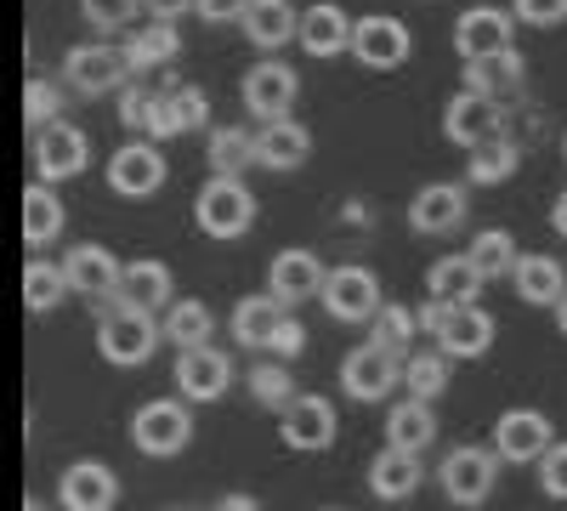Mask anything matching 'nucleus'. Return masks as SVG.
I'll use <instances>...</instances> for the list:
<instances>
[{"instance_id":"13","label":"nucleus","mask_w":567,"mask_h":511,"mask_svg":"<svg viewBox=\"0 0 567 511\" xmlns=\"http://www.w3.org/2000/svg\"><path fill=\"white\" fill-rule=\"evenodd\" d=\"M550 443H556V427L545 409H505L494 421V449L505 467H539Z\"/></svg>"},{"instance_id":"5","label":"nucleus","mask_w":567,"mask_h":511,"mask_svg":"<svg viewBox=\"0 0 567 511\" xmlns=\"http://www.w3.org/2000/svg\"><path fill=\"white\" fill-rule=\"evenodd\" d=\"M131 443L136 454H148V460H171L182 454L187 443H194V409H187V398H148V403H136L131 415Z\"/></svg>"},{"instance_id":"42","label":"nucleus","mask_w":567,"mask_h":511,"mask_svg":"<svg viewBox=\"0 0 567 511\" xmlns=\"http://www.w3.org/2000/svg\"><path fill=\"white\" fill-rule=\"evenodd\" d=\"M250 398L267 403L272 415L296 398V376H290V358H272V364H256L250 369Z\"/></svg>"},{"instance_id":"18","label":"nucleus","mask_w":567,"mask_h":511,"mask_svg":"<svg viewBox=\"0 0 567 511\" xmlns=\"http://www.w3.org/2000/svg\"><path fill=\"white\" fill-rule=\"evenodd\" d=\"M239 98H245V109H250V120H284L296 109V98H301V80H296V69L290 63H256L250 74H245V85H239Z\"/></svg>"},{"instance_id":"11","label":"nucleus","mask_w":567,"mask_h":511,"mask_svg":"<svg viewBox=\"0 0 567 511\" xmlns=\"http://www.w3.org/2000/svg\"><path fill=\"white\" fill-rule=\"evenodd\" d=\"M165 176H171V165H165V154H159L154 136H131V143L114 149V160H109V188H114L120 200H148V194H159Z\"/></svg>"},{"instance_id":"43","label":"nucleus","mask_w":567,"mask_h":511,"mask_svg":"<svg viewBox=\"0 0 567 511\" xmlns=\"http://www.w3.org/2000/svg\"><path fill=\"white\" fill-rule=\"evenodd\" d=\"M63 120V80H29L23 85V125L45 131Z\"/></svg>"},{"instance_id":"47","label":"nucleus","mask_w":567,"mask_h":511,"mask_svg":"<svg viewBox=\"0 0 567 511\" xmlns=\"http://www.w3.org/2000/svg\"><path fill=\"white\" fill-rule=\"evenodd\" d=\"M511 12L528 29H556V23H567V0H511Z\"/></svg>"},{"instance_id":"54","label":"nucleus","mask_w":567,"mask_h":511,"mask_svg":"<svg viewBox=\"0 0 567 511\" xmlns=\"http://www.w3.org/2000/svg\"><path fill=\"white\" fill-rule=\"evenodd\" d=\"M550 227H556V239H567V188H561L556 205H550Z\"/></svg>"},{"instance_id":"26","label":"nucleus","mask_w":567,"mask_h":511,"mask_svg":"<svg viewBox=\"0 0 567 511\" xmlns=\"http://www.w3.org/2000/svg\"><path fill=\"white\" fill-rule=\"evenodd\" d=\"M114 302H125V307H142V313H165V307L176 302L171 267H165V262H154V256H142V262H125Z\"/></svg>"},{"instance_id":"8","label":"nucleus","mask_w":567,"mask_h":511,"mask_svg":"<svg viewBox=\"0 0 567 511\" xmlns=\"http://www.w3.org/2000/svg\"><path fill=\"white\" fill-rule=\"evenodd\" d=\"M323 313L336 318V324H369L374 313H381V278H374V267L363 262H341V267H329L323 278Z\"/></svg>"},{"instance_id":"44","label":"nucleus","mask_w":567,"mask_h":511,"mask_svg":"<svg viewBox=\"0 0 567 511\" xmlns=\"http://www.w3.org/2000/svg\"><path fill=\"white\" fill-rule=\"evenodd\" d=\"M187 125H182V109H176V98H171V85L165 91H154V103H148V125H142V136H154V143H171V136H182Z\"/></svg>"},{"instance_id":"36","label":"nucleus","mask_w":567,"mask_h":511,"mask_svg":"<svg viewBox=\"0 0 567 511\" xmlns=\"http://www.w3.org/2000/svg\"><path fill=\"white\" fill-rule=\"evenodd\" d=\"M449 364H454V358H449L443 347L409 352V358H403V392H409V398H425V403H437V398L449 392V381H454Z\"/></svg>"},{"instance_id":"39","label":"nucleus","mask_w":567,"mask_h":511,"mask_svg":"<svg viewBox=\"0 0 567 511\" xmlns=\"http://www.w3.org/2000/svg\"><path fill=\"white\" fill-rule=\"evenodd\" d=\"M69 290H74V285H69V273H63L58 262L34 256V262L23 267V307H29V313H52Z\"/></svg>"},{"instance_id":"40","label":"nucleus","mask_w":567,"mask_h":511,"mask_svg":"<svg viewBox=\"0 0 567 511\" xmlns=\"http://www.w3.org/2000/svg\"><path fill=\"white\" fill-rule=\"evenodd\" d=\"M414 336H420V313L414 307H403V302H386L381 313L369 318V341H381V347H392V352H414Z\"/></svg>"},{"instance_id":"51","label":"nucleus","mask_w":567,"mask_h":511,"mask_svg":"<svg viewBox=\"0 0 567 511\" xmlns=\"http://www.w3.org/2000/svg\"><path fill=\"white\" fill-rule=\"evenodd\" d=\"M142 7H148V18L176 23V18H187V12H199V0H142Z\"/></svg>"},{"instance_id":"14","label":"nucleus","mask_w":567,"mask_h":511,"mask_svg":"<svg viewBox=\"0 0 567 511\" xmlns=\"http://www.w3.org/2000/svg\"><path fill=\"white\" fill-rule=\"evenodd\" d=\"M443 136L454 149H477V143H488V136H505V109L494 103V98H483V91H471V85H460L454 98H449V109H443Z\"/></svg>"},{"instance_id":"21","label":"nucleus","mask_w":567,"mask_h":511,"mask_svg":"<svg viewBox=\"0 0 567 511\" xmlns=\"http://www.w3.org/2000/svg\"><path fill=\"white\" fill-rule=\"evenodd\" d=\"M352 29H358V18L347 7H336V0H312V7L301 12L296 45L307 58H341V52H352Z\"/></svg>"},{"instance_id":"30","label":"nucleus","mask_w":567,"mask_h":511,"mask_svg":"<svg viewBox=\"0 0 567 511\" xmlns=\"http://www.w3.org/2000/svg\"><path fill=\"white\" fill-rule=\"evenodd\" d=\"M511 285H516V296H523L528 307H556V302L567 296V273H561V262H556V256L534 251V256H516Z\"/></svg>"},{"instance_id":"27","label":"nucleus","mask_w":567,"mask_h":511,"mask_svg":"<svg viewBox=\"0 0 567 511\" xmlns=\"http://www.w3.org/2000/svg\"><path fill=\"white\" fill-rule=\"evenodd\" d=\"M284 318H290V307H284L272 290H261V296H245L239 307H233L227 330H233V341H239V347H261V352H267Z\"/></svg>"},{"instance_id":"41","label":"nucleus","mask_w":567,"mask_h":511,"mask_svg":"<svg viewBox=\"0 0 567 511\" xmlns=\"http://www.w3.org/2000/svg\"><path fill=\"white\" fill-rule=\"evenodd\" d=\"M465 256L477 262V273L494 285V278H511V267H516V256H523V251H516V239L505 234V227H483V234L471 239V251H465Z\"/></svg>"},{"instance_id":"56","label":"nucleus","mask_w":567,"mask_h":511,"mask_svg":"<svg viewBox=\"0 0 567 511\" xmlns=\"http://www.w3.org/2000/svg\"><path fill=\"white\" fill-rule=\"evenodd\" d=\"M23 511H45V505H40V500H23Z\"/></svg>"},{"instance_id":"55","label":"nucleus","mask_w":567,"mask_h":511,"mask_svg":"<svg viewBox=\"0 0 567 511\" xmlns=\"http://www.w3.org/2000/svg\"><path fill=\"white\" fill-rule=\"evenodd\" d=\"M550 313H556V330H561V336H567V296H561V302H556V307H550Z\"/></svg>"},{"instance_id":"24","label":"nucleus","mask_w":567,"mask_h":511,"mask_svg":"<svg viewBox=\"0 0 567 511\" xmlns=\"http://www.w3.org/2000/svg\"><path fill=\"white\" fill-rule=\"evenodd\" d=\"M420 483H425V467H420V454H409V449H398V443H386L381 454L369 460V494H374V500L398 505V500L420 494Z\"/></svg>"},{"instance_id":"25","label":"nucleus","mask_w":567,"mask_h":511,"mask_svg":"<svg viewBox=\"0 0 567 511\" xmlns=\"http://www.w3.org/2000/svg\"><path fill=\"white\" fill-rule=\"evenodd\" d=\"M120 45H125V58H131L136 74H154V69H171L182 58V29L165 23V18H142Z\"/></svg>"},{"instance_id":"53","label":"nucleus","mask_w":567,"mask_h":511,"mask_svg":"<svg viewBox=\"0 0 567 511\" xmlns=\"http://www.w3.org/2000/svg\"><path fill=\"white\" fill-rule=\"evenodd\" d=\"M341 222H347V227H369V205H363V200H347V205H341Z\"/></svg>"},{"instance_id":"16","label":"nucleus","mask_w":567,"mask_h":511,"mask_svg":"<svg viewBox=\"0 0 567 511\" xmlns=\"http://www.w3.org/2000/svg\"><path fill=\"white\" fill-rule=\"evenodd\" d=\"M29 154H34V176H40V182H69V176H80V171L91 165V143H85V131H80V125H69V120L34 131Z\"/></svg>"},{"instance_id":"48","label":"nucleus","mask_w":567,"mask_h":511,"mask_svg":"<svg viewBox=\"0 0 567 511\" xmlns=\"http://www.w3.org/2000/svg\"><path fill=\"white\" fill-rule=\"evenodd\" d=\"M148 103H154V91L131 80V85L120 91V98H114V114H120V125H125V131H142V125H148Z\"/></svg>"},{"instance_id":"12","label":"nucleus","mask_w":567,"mask_h":511,"mask_svg":"<svg viewBox=\"0 0 567 511\" xmlns=\"http://www.w3.org/2000/svg\"><path fill=\"white\" fill-rule=\"evenodd\" d=\"M409 52H414V34H409L403 18H392V12H369V18H358V29H352V58H358L363 69L392 74V69L409 63Z\"/></svg>"},{"instance_id":"35","label":"nucleus","mask_w":567,"mask_h":511,"mask_svg":"<svg viewBox=\"0 0 567 511\" xmlns=\"http://www.w3.org/2000/svg\"><path fill=\"white\" fill-rule=\"evenodd\" d=\"M205 160H210L216 176L250 171V165H256V136H250V125H216L210 143H205Z\"/></svg>"},{"instance_id":"23","label":"nucleus","mask_w":567,"mask_h":511,"mask_svg":"<svg viewBox=\"0 0 567 511\" xmlns=\"http://www.w3.org/2000/svg\"><path fill=\"white\" fill-rule=\"evenodd\" d=\"M63 273H69L74 296H85V302H114L125 262H114V251H103V245H74L69 262H63Z\"/></svg>"},{"instance_id":"49","label":"nucleus","mask_w":567,"mask_h":511,"mask_svg":"<svg viewBox=\"0 0 567 511\" xmlns=\"http://www.w3.org/2000/svg\"><path fill=\"white\" fill-rule=\"evenodd\" d=\"M267 352H272V358H301V352H307V324L290 313V318L278 324V336H272V347H267Z\"/></svg>"},{"instance_id":"37","label":"nucleus","mask_w":567,"mask_h":511,"mask_svg":"<svg viewBox=\"0 0 567 511\" xmlns=\"http://www.w3.org/2000/svg\"><path fill=\"white\" fill-rule=\"evenodd\" d=\"M159 324H165V341L171 347H205L216 336V313L205 302H171L159 313Z\"/></svg>"},{"instance_id":"1","label":"nucleus","mask_w":567,"mask_h":511,"mask_svg":"<svg viewBox=\"0 0 567 511\" xmlns=\"http://www.w3.org/2000/svg\"><path fill=\"white\" fill-rule=\"evenodd\" d=\"M159 341H165L159 313H142V307H125V302H97V352H103V364L136 369V364L154 358Z\"/></svg>"},{"instance_id":"28","label":"nucleus","mask_w":567,"mask_h":511,"mask_svg":"<svg viewBox=\"0 0 567 511\" xmlns=\"http://www.w3.org/2000/svg\"><path fill=\"white\" fill-rule=\"evenodd\" d=\"M443 421H437V403H425V398H403L386 409V443L409 449V454H425L437 443Z\"/></svg>"},{"instance_id":"3","label":"nucleus","mask_w":567,"mask_h":511,"mask_svg":"<svg viewBox=\"0 0 567 511\" xmlns=\"http://www.w3.org/2000/svg\"><path fill=\"white\" fill-rule=\"evenodd\" d=\"M194 222H199V234L216 239V245H233V239H245L250 227H256V194L245 188L239 176H205L199 182V194H194Z\"/></svg>"},{"instance_id":"58","label":"nucleus","mask_w":567,"mask_h":511,"mask_svg":"<svg viewBox=\"0 0 567 511\" xmlns=\"http://www.w3.org/2000/svg\"><path fill=\"white\" fill-rule=\"evenodd\" d=\"M323 511H341V505H323Z\"/></svg>"},{"instance_id":"46","label":"nucleus","mask_w":567,"mask_h":511,"mask_svg":"<svg viewBox=\"0 0 567 511\" xmlns=\"http://www.w3.org/2000/svg\"><path fill=\"white\" fill-rule=\"evenodd\" d=\"M539 489H545L550 500H567V438H556V443L545 449V460H539Z\"/></svg>"},{"instance_id":"57","label":"nucleus","mask_w":567,"mask_h":511,"mask_svg":"<svg viewBox=\"0 0 567 511\" xmlns=\"http://www.w3.org/2000/svg\"><path fill=\"white\" fill-rule=\"evenodd\" d=\"M561 160H567V131H561Z\"/></svg>"},{"instance_id":"22","label":"nucleus","mask_w":567,"mask_h":511,"mask_svg":"<svg viewBox=\"0 0 567 511\" xmlns=\"http://www.w3.org/2000/svg\"><path fill=\"white\" fill-rule=\"evenodd\" d=\"M307 154H312V131L301 125V120H267L261 131H256V165L261 171H301L307 165Z\"/></svg>"},{"instance_id":"10","label":"nucleus","mask_w":567,"mask_h":511,"mask_svg":"<svg viewBox=\"0 0 567 511\" xmlns=\"http://www.w3.org/2000/svg\"><path fill=\"white\" fill-rule=\"evenodd\" d=\"M171 381H176V392H182L187 403H216V398H227V387H233V358H227L216 341H205V347H176Z\"/></svg>"},{"instance_id":"50","label":"nucleus","mask_w":567,"mask_h":511,"mask_svg":"<svg viewBox=\"0 0 567 511\" xmlns=\"http://www.w3.org/2000/svg\"><path fill=\"white\" fill-rule=\"evenodd\" d=\"M250 0H199V18L205 23H245Z\"/></svg>"},{"instance_id":"34","label":"nucleus","mask_w":567,"mask_h":511,"mask_svg":"<svg viewBox=\"0 0 567 511\" xmlns=\"http://www.w3.org/2000/svg\"><path fill=\"white\" fill-rule=\"evenodd\" d=\"M516 165H523V149L511 136H488V143H477L465 154V182L471 188H499V182L516 176Z\"/></svg>"},{"instance_id":"32","label":"nucleus","mask_w":567,"mask_h":511,"mask_svg":"<svg viewBox=\"0 0 567 511\" xmlns=\"http://www.w3.org/2000/svg\"><path fill=\"white\" fill-rule=\"evenodd\" d=\"M483 285L488 278L477 273V262L471 256H443V262H432L425 267V296H437V302H483Z\"/></svg>"},{"instance_id":"29","label":"nucleus","mask_w":567,"mask_h":511,"mask_svg":"<svg viewBox=\"0 0 567 511\" xmlns=\"http://www.w3.org/2000/svg\"><path fill=\"white\" fill-rule=\"evenodd\" d=\"M245 40L261 45V52H278V45H290L301 34V12H296V0H250V12H245Z\"/></svg>"},{"instance_id":"31","label":"nucleus","mask_w":567,"mask_h":511,"mask_svg":"<svg viewBox=\"0 0 567 511\" xmlns=\"http://www.w3.org/2000/svg\"><path fill=\"white\" fill-rule=\"evenodd\" d=\"M63 200H58V182H29L23 188V245H52L63 234Z\"/></svg>"},{"instance_id":"17","label":"nucleus","mask_w":567,"mask_h":511,"mask_svg":"<svg viewBox=\"0 0 567 511\" xmlns=\"http://www.w3.org/2000/svg\"><path fill=\"white\" fill-rule=\"evenodd\" d=\"M465 188H471V182H425V188L409 200V227H414L420 239L454 234V227L465 222V211H471Z\"/></svg>"},{"instance_id":"4","label":"nucleus","mask_w":567,"mask_h":511,"mask_svg":"<svg viewBox=\"0 0 567 511\" xmlns=\"http://www.w3.org/2000/svg\"><path fill=\"white\" fill-rule=\"evenodd\" d=\"M131 80H136V69H131V58H125V45H114V40H103V34L63 52V85L80 91V98H120Z\"/></svg>"},{"instance_id":"45","label":"nucleus","mask_w":567,"mask_h":511,"mask_svg":"<svg viewBox=\"0 0 567 511\" xmlns=\"http://www.w3.org/2000/svg\"><path fill=\"white\" fill-rule=\"evenodd\" d=\"M171 98H176V109H182V125H187V131H205V125H210V91H205V85L171 80Z\"/></svg>"},{"instance_id":"38","label":"nucleus","mask_w":567,"mask_h":511,"mask_svg":"<svg viewBox=\"0 0 567 511\" xmlns=\"http://www.w3.org/2000/svg\"><path fill=\"white\" fill-rule=\"evenodd\" d=\"M80 18H85L91 34L120 40V34H131L142 18H148V7H142V0H80Z\"/></svg>"},{"instance_id":"2","label":"nucleus","mask_w":567,"mask_h":511,"mask_svg":"<svg viewBox=\"0 0 567 511\" xmlns=\"http://www.w3.org/2000/svg\"><path fill=\"white\" fill-rule=\"evenodd\" d=\"M420 336H432L449 358H483L494 347V318L483 302H437V296H425L420 307Z\"/></svg>"},{"instance_id":"6","label":"nucleus","mask_w":567,"mask_h":511,"mask_svg":"<svg viewBox=\"0 0 567 511\" xmlns=\"http://www.w3.org/2000/svg\"><path fill=\"white\" fill-rule=\"evenodd\" d=\"M499 449H483V443H460V449H449L443 454V467H437V483H443V494L460 505V511H477V505H488L494 500V489H499Z\"/></svg>"},{"instance_id":"19","label":"nucleus","mask_w":567,"mask_h":511,"mask_svg":"<svg viewBox=\"0 0 567 511\" xmlns=\"http://www.w3.org/2000/svg\"><path fill=\"white\" fill-rule=\"evenodd\" d=\"M323 278H329V267L312 256V251H278L272 256V267H267V290L284 302V307H301V302H318L323 296Z\"/></svg>"},{"instance_id":"15","label":"nucleus","mask_w":567,"mask_h":511,"mask_svg":"<svg viewBox=\"0 0 567 511\" xmlns=\"http://www.w3.org/2000/svg\"><path fill=\"white\" fill-rule=\"evenodd\" d=\"M511 34H516L511 7H465L454 18V52H460V63H477V58L511 52Z\"/></svg>"},{"instance_id":"52","label":"nucleus","mask_w":567,"mask_h":511,"mask_svg":"<svg viewBox=\"0 0 567 511\" xmlns=\"http://www.w3.org/2000/svg\"><path fill=\"white\" fill-rule=\"evenodd\" d=\"M216 511H261V500H256V494H221Z\"/></svg>"},{"instance_id":"9","label":"nucleus","mask_w":567,"mask_h":511,"mask_svg":"<svg viewBox=\"0 0 567 511\" xmlns=\"http://www.w3.org/2000/svg\"><path fill=\"white\" fill-rule=\"evenodd\" d=\"M336 432H341V421H336V403H329L323 392H296L290 403L278 409V438H284V449H296V454L329 449Z\"/></svg>"},{"instance_id":"7","label":"nucleus","mask_w":567,"mask_h":511,"mask_svg":"<svg viewBox=\"0 0 567 511\" xmlns=\"http://www.w3.org/2000/svg\"><path fill=\"white\" fill-rule=\"evenodd\" d=\"M403 387V352L381 347V341H363L341 358V392L352 403H386Z\"/></svg>"},{"instance_id":"20","label":"nucleus","mask_w":567,"mask_h":511,"mask_svg":"<svg viewBox=\"0 0 567 511\" xmlns=\"http://www.w3.org/2000/svg\"><path fill=\"white\" fill-rule=\"evenodd\" d=\"M58 505L63 511H114L120 505V478L103 460H74L58 478Z\"/></svg>"},{"instance_id":"33","label":"nucleus","mask_w":567,"mask_h":511,"mask_svg":"<svg viewBox=\"0 0 567 511\" xmlns=\"http://www.w3.org/2000/svg\"><path fill=\"white\" fill-rule=\"evenodd\" d=\"M465 69V85L471 91H483V98L505 103L511 91H523L528 85V63L516 58V52H494V58H477V63H460Z\"/></svg>"}]
</instances>
